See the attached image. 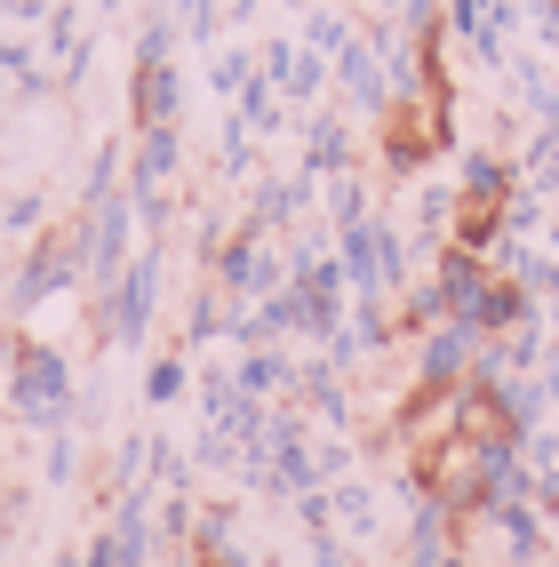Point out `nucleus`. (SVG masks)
I'll use <instances>...</instances> for the list:
<instances>
[]
</instances>
